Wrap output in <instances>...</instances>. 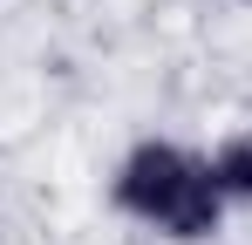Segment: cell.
<instances>
[{"instance_id":"cell-1","label":"cell","mask_w":252,"mask_h":245,"mask_svg":"<svg viewBox=\"0 0 252 245\" xmlns=\"http://www.w3.org/2000/svg\"><path fill=\"white\" fill-rule=\"evenodd\" d=\"M109 204H116V218L143 225L150 239H164V245H211L225 232V218H232V204L218 198V184H211L205 150H191L177 136L129 143L123 163L109 170Z\"/></svg>"},{"instance_id":"cell-2","label":"cell","mask_w":252,"mask_h":245,"mask_svg":"<svg viewBox=\"0 0 252 245\" xmlns=\"http://www.w3.org/2000/svg\"><path fill=\"white\" fill-rule=\"evenodd\" d=\"M205 163H211L218 198L232 204V211H252V129H225L205 150Z\"/></svg>"}]
</instances>
